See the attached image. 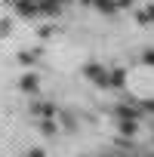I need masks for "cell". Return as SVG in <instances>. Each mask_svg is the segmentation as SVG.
<instances>
[{
	"label": "cell",
	"mask_w": 154,
	"mask_h": 157,
	"mask_svg": "<svg viewBox=\"0 0 154 157\" xmlns=\"http://www.w3.org/2000/svg\"><path fill=\"white\" fill-rule=\"evenodd\" d=\"M31 157H43V154H40V151H31Z\"/></svg>",
	"instance_id": "6da1fadb"
}]
</instances>
